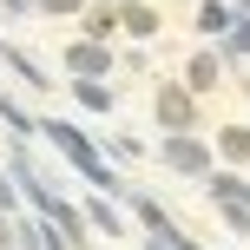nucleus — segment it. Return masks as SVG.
<instances>
[{"instance_id":"1","label":"nucleus","mask_w":250,"mask_h":250,"mask_svg":"<svg viewBox=\"0 0 250 250\" xmlns=\"http://www.w3.org/2000/svg\"><path fill=\"white\" fill-rule=\"evenodd\" d=\"M46 138H53V145H60L66 158L79 165V178H92V185H99V191H119V178H112V165H105L99 151H92L86 138H79V125H60V119H46Z\"/></svg>"},{"instance_id":"2","label":"nucleus","mask_w":250,"mask_h":250,"mask_svg":"<svg viewBox=\"0 0 250 250\" xmlns=\"http://www.w3.org/2000/svg\"><path fill=\"white\" fill-rule=\"evenodd\" d=\"M211 198L224 204V217L237 230H250V185H244V178H211Z\"/></svg>"},{"instance_id":"3","label":"nucleus","mask_w":250,"mask_h":250,"mask_svg":"<svg viewBox=\"0 0 250 250\" xmlns=\"http://www.w3.org/2000/svg\"><path fill=\"white\" fill-rule=\"evenodd\" d=\"M165 165H171V171H185V178H204L211 151H204V145H191V138H171V145H165Z\"/></svg>"},{"instance_id":"4","label":"nucleus","mask_w":250,"mask_h":250,"mask_svg":"<svg viewBox=\"0 0 250 250\" xmlns=\"http://www.w3.org/2000/svg\"><path fill=\"white\" fill-rule=\"evenodd\" d=\"M158 112H165V125H171V132H185V119H191V105L178 99V92H165V99H158Z\"/></svg>"},{"instance_id":"5","label":"nucleus","mask_w":250,"mask_h":250,"mask_svg":"<svg viewBox=\"0 0 250 250\" xmlns=\"http://www.w3.org/2000/svg\"><path fill=\"white\" fill-rule=\"evenodd\" d=\"M0 211H13V185H7V178H0Z\"/></svg>"}]
</instances>
